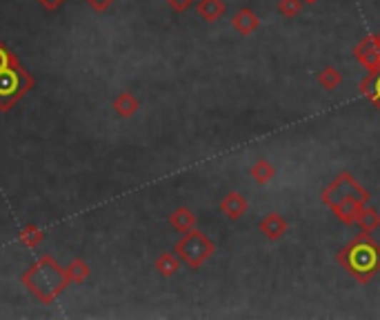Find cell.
<instances>
[{"label":"cell","mask_w":380,"mask_h":320,"mask_svg":"<svg viewBox=\"0 0 380 320\" xmlns=\"http://www.w3.org/2000/svg\"><path fill=\"white\" fill-rule=\"evenodd\" d=\"M231 27L236 34L240 36H251L256 34V29L260 27V18L256 11H251L249 7H240L234 16H231Z\"/></svg>","instance_id":"obj_8"},{"label":"cell","mask_w":380,"mask_h":320,"mask_svg":"<svg viewBox=\"0 0 380 320\" xmlns=\"http://www.w3.org/2000/svg\"><path fill=\"white\" fill-rule=\"evenodd\" d=\"M174 251L189 269H200L216 254V243L200 229H191L183 234V238L176 243Z\"/></svg>","instance_id":"obj_5"},{"label":"cell","mask_w":380,"mask_h":320,"mask_svg":"<svg viewBox=\"0 0 380 320\" xmlns=\"http://www.w3.org/2000/svg\"><path fill=\"white\" fill-rule=\"evenodd\" d=\"M343 83V74H340L336 67H325L318 71V85L323 87L325 91H336Z\"/></svg>","instance_id":"obj_19"},{"label":"cell","mask_w":380,"mask_h":320,"mask_svg":"<svg viewBox=\"0 0 380 320\" xmlns=\"http://www.w3.org/2000/svg\"><path fill=\"white\" fill-rule=\"evenodd\" d=\"M165 3H167L176 14H183V11H187L191 5H196V0H165Z\"/></svg>","instance_id":"obj_22"},{"label":"cell","mask_w":380,"mask_h":320,"mask_svg":"<svg viewBox=\"0 0 380 320\" xmlns=\"http://www.w3.org/2000/svg\"><path fill=\"white\" fill-rule=\"evenodd\" d=\"M289 225L287 220L280 216L278 211H269L267 216H263V220L258 223V231L263 234L267 240H280L287 234Z\"/></svg>","instance_id":"obj_7"},{"label":"cell","mask_w":380,"mask_h":320,"mask_svg":"<svg viewBox=\"0 0 380 320\" xmlns=\"http://www.w3.org/2000/svg\"><path fill=\"white\" fill-rule=\"evenodd\" d=\"M360 91H363L371 100V105L380 111V71L367 74L363 80H360Z\"/></svg>","instance_id":"obj_17"},{"label":"cell","mask_w":380,"mask_h":320,"mask_svg":"<svg viewBox=\"0 0 380 320\" xmlns=\"http://www.w3.org/2000/svg\"><path fill=\"white\" fill-rule=\"evenodd\" d=\"M303 3H305V5H307V3L311 5V3H318V0H303Z\"/></svg>","instance_id":"obj_24"},{"label":"cell","mask_w":380,"mask_h":320,"mask_svg":"<svg viewBox=\"0 0 380 320\" xmlns=\"http://www.w3.org/2000/svg\"><path fill=\"white\" fill-rule=\"evenodd\" d=\"M356 225H358L360 231L374 234V231L380 227V211L374 209V207H367V205H365L363 209H360L358 218H356Z\"/></svg>","instance_id":"obj_16"},{"label":"cell","mask_w":380,"mask_h":320,"mask_svg":"<svg viewBox=\"0 0 380 320\" xmlns=\"http://www.w3.org/2000/svg\"><path fill=\"white\" fill-rule=\"evenodd\" d=\"M336 263L349 274L356 283L367 285L380 274V245L371 238V234L360 231L356 238L336 254Z\"/></svg>","instance_id":"obj_3"},{"label":"cell","mask_w":380,"mask_h":320,"mask_svg":"<svg viewBox=\"0 0 380 320\" xmlns=\"http://www.w3.org/2000/svg\"><path fill=\"white\" fill-rule=\"evenodd\" d=\"M36 85L34 76L20 65L18 56L0 40V111L7 114Z\"/></svg>","instance_id":"obj_4"},{"label":"cell","mask_w":380,"mask_h":320,"mask_svg":"<svg viewBox=\"0 0 380 320\" xmlns=\"http://www.w3.org/2000/svg\"><path fill=\"white\" fill-rule=\"evenodd\" d=\"M320 200H323L325 207H329L336 214L340 223L351 227V225H356V218H358L360 209L371 200V191L360 185L354 174L340 171L323 189Z\"/></svg>","instance_id":"obj_1"},{"label":"cell","mask_w":380,"mask_h":320,"mask_svg":"<svg viewBox=\"0 0 380 320\" xmlns=\"http://www.w3.org/2000/svg\"><path fill=\"white\" fill-rule=\"evenodd\" d=\"M249 209L247 198L240 191H229L225 198H220V211H223L229 220H238L243 218Z\"/></svg>","instance_id":"obj_9"},{"label":"cell","mask_w":380,"mask_h":320,"mask_svg":"<svg viewBox=\"0 0 380 320\" xmlns=\"http://www.w3.org/2000/svg\"><path fill=\"white\" fill-rule=\"evenodd\" d=\"M83 3L96 14H105V11H109L116 5V0H83Z\"/></svg>","instance_id":"obj_21"},{"label":"cell","mask_w":380,"mask_h":320,"mask_svg":"<svg viewBox=\"0 0 380 320\" xmlns=\"http://www.w3.org/2000/svg\"><path fill=\"white\" fill-rule=\"evenodd\" d=\"M65 271H67L69 283H74V285H83L85 280L91 276V267L87 265V260H83V258L69 260V265L65 267Z\"/></svg>","instance_id":"obj_15"},{"label":"cell","mask_w":380,"mask_h":320,"mask_svg":"<svg viewBox=\"0 0 380 320\" xmlns=\"http://www.w3.org/2000/svg\"><path fill=\"white\" fill-rule=\"evenodd\" d=\"M354 56L360 65L367 69V74L380 71V36H367L354 47Z\"/></svg>","instance_id":"obj_6"},{"label":"cell","mask_w":380,"mask_h":320,"mask_svg":"<svg viewBox=\"0 0 380 320\" xmlns=\"http://www.w3.org/2000/svg\"><path fill=\"white\" fill-rule=\"evenodd\" d=\"M36 3L43 7L45 11H49V14H54V11H58L60 7H63L67 0H36Z\"/></svg>","instance_id":"obj_23"},{"label":"cell","mask_w":380,"mask_h":320,"mask_svg":"<svg viewBox=\"0 0 380 320\" xmlns=\"http://www.w3.org/2000/svg\"><path fill=\"white\" fill-rule=\"evenodd\" d=\"M180 265H183V260L176 256V251H163L154 263V269L163 276V278H171L180 271Z\"/></svg>","instance_id":"obj_13"},{"label":"cell","mask_w":380,"mask_h":320,"mask_svg":"<svg viewBox=\"0 0 380 320\" xmlns=\"http://www.w3.org/2000/svg\"><path fill=\"white\" fill-rule=\"evenodd\" d=\"M249 174H251V178L256 180L258 185H267V183H271V180L276 178V167H274V163H269V160L260 158V160H256V163L251 165Z\"/></svg>","instance_id":"obj_18"},{"label":"cell","mask_w":380,"mask_h":320,"mask_svg":"<svg viewBox=\"0 0 380 320\" xmlns=\"http://www.w3.org/2000/svg\"><path fill=\"white\" fill-rule=\"evenodd\" d=\"M43 240H45V231L40 229L38 225H34V223L25 225L23 229H20V234H18V243L23 245V247H27V249L40 247V245H43Z\"/></svg>","instance_id":"obj_14"},{"label":"cell","mask_w":380,"mask_h":320,"mask_svg":"<svg viewBox=\"0 0 380 320\" xmlns=\"http://www.w3.org/2000/svg\"><path fill=\"white\" fill-rule=\"evenodd\" d=\"M169 225H171L178 234H187V231L196 229L198 216H196L189 207H176V209L169 214Z\"/></svg>","instance_id":"obj_11"},{"label":"cell","mask_w":380,"mask_h":320,"mask_svg":"<svg viewBox=\"0 0 380 320\" xmlns=\"http://www.w3.org/2000/svg\"><path fill=\"white\" fill-rule=\"evenodd\" d=\"M23 287L38 300L40 305H51L69 287L65 267L49 254H43L34 265H29L20 276Z\"/></svg>","instance_id":"obj_2"},{"label":"cell","mask_w":380,"mask_h":320,"mask_svg":"<svg viewBox=\"0 0 380 320\" xmlns=\"http://www.w3.org/2000/svg\"><path fill=\"white\" fill-rule=\"evenodd\" d=\"M111 109H114V114H116L118 118L127 120V118H134V116L138 114V109H140V100H138L131 91L125 89V91H120V94L114 98Z\"/></svg>","instance_id":"obj_10"},{"label":"cell","mask_w":380,"mask_h":320,"mask_svg":"<svg viewBox=\"0 0 380 320\" xmlns=\"http://www.w3.org/2000/svg\"><path fill=\"white\" fill-rule=\"evenodd\" d=\"M305 3L303 0H278V14L285 18H296L303 11Z\"/></svg>","instance_id":"obj_20"},{"label":"cell","mask_w":380,"mask_h":320,"mask_svg":"<svg viewBox=\"0 0 380 320\" xmlns=\"http://www.w3.org/2000/svg\"><path fill=\"white\" fill-rule=\"evenodd\" d=\"M196 11L205 23H216L225 16L227 7L223 0H196Z\"/></svg>","instance_id":"obj_12"}]
</instances>
